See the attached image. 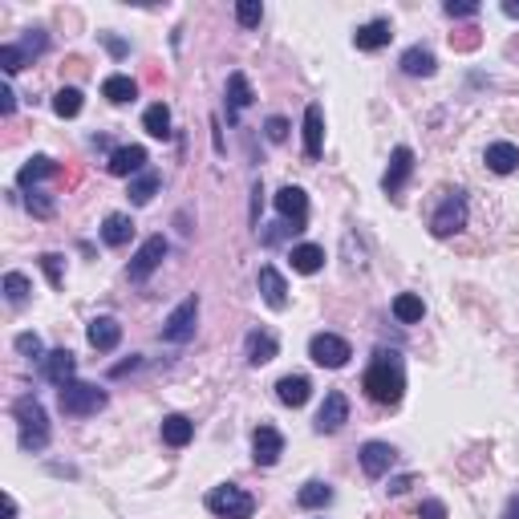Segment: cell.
Returning <instances> with one entry per match:
<instances>
[{
    "instance_id": "obj_43",
    "label": "cell",
    "mask_w": 519,
    "mask_h": 519,
    "mask_svg": "<svg viewBox=\"0 0 519 519\" xmlns=\"http://www.w3.org/2000/svg\"><path fill=\"white\" fill-rule=\"evenodd\" d=\"M479 29H467V33H451V49H459V53H471V49H479Z\"/></svg>"
},
{
    "instance_id": "obj_25",
    "label": "cell",
    "mask_w": 519,
    "mask_h": 519,
    "mask_svg": "<svg viewBox=\"0 0 519 519\" xmlns=\"http://www.w3.org/2000/svg\"><path fill=\"white\" fill-rule=\"evenodd\" d=\"M191 438H195V422H191V418H183V414H167V418H163V443L174 446V451H183Z\"/></svg>"
},
{
    "instance_id": "obj_27",
    "label": "cell",
    "mask_w": 519,
    "mask_h": 519,
    "mask_svg": "<svg viewBox=\"0 0 519 519\" xmlns=\"http://www.w3.org/2000/svg\"><path fill=\"white\" fill-rule=\"evenodd\" d=\"M102 97L106 102H114V106H126V102H135L138 97V81L126 74H110L106 81H102Z\"/></svg>"
},
{
    "instance_id": "obj_38",
    "label": "cell",
    "mask_w": 519,
    "mask_h": 519,
    "mask_svg": "<svg viewBox=\"0 0 519 519\" xmlns=\"http://www.w3.org/2000/svg\"><path fill=\"white\" fill-rule=\"evenodd\" d=\"M49 49V37H45V29H29L25 37H20V53H25V61H33V58H41Z\"/></svg>"
},
{
    "instance_id": "obj_36",
    "label": "cell",
    "mask_w": 519,
    "mask_h": 519,
    "mask_svg": "<svg viewBox=\"0 0 519 519\" xmlns=\"http://www.w3.org/2000/svg\"><path fill=\"white\" fill-rule=\"evenodd\" d=\"M12 345H17L20 357H29V361H45V345H41L37 333H17L12 337Z\"/></svg>"
},
{
    "instance_id": "obj_50",
    "label": "cell",
    "mask_w": 519,
    "mask_h": 519,
    "mask_svg": "<svg viewBox=\"0 0 519 519\" xmlns=\"http://www.w3.org/2000/svg\"><path fill=\"white\" fill-rule=\"evenodd\" d=\"M503 519H519V495H511L507 507H503Z\"/></svg>"
},
{
    "instance_id": "obj_16",
    "label": "cell",
    "mask_w": 519,
    "mask_h": 519,
    "mask_svg": "<svg viewBox=\"0 0 519 519\" xmlns=\"http://www.w3.org/2000/svg\"><path fill=\"white\" fill-rule=\"evenodd\" d=\"M41 374H45V382H53V385L61 390V385L74 382L77 357L69 353V349H53V353H45V361H41Z\"/></svg>"
},
{
    "instance_id": "obj_6",
    "label": "cell",
    "mask_w": 519,
    "mask_h": 519,
    "mask_svg": "<svg viewBox=\"0 0 519 519\" xmlns=\"http://www.w3.org/2000/svg\"><path fill=\"white\" fill-rule=\"evenodd\" d=\"M308 357H313L321 369H341L349 357H353V349H349L345 337H337V333H317L313 341H308Z\"/></svg>"
},
{
    "instance_id": "obj_14",
    "label": "cell",
    "mask_w": 519,
    "mask_h": 519,
    "mask_svg": "<svg viewBox=\"0 0 519 519\" xmlns=\"http://www.w3.org/2000/svg\"><path fill=\"white\" fill-rule=\"evenodd\" d=\"M244 353H248V366H268L272 357L280 353L276 333H268V329H252V333L244 337Z\"/></svg>"
},
{
    "instance_id": "obj_10",
    "label": "cell",
    "mask_w": 519,
    "mask_h": 519,
    "mask_svg": "<svg viewBox=\"0 0 519 519\" xmlns=\"http://www.w3.org/2000/svg\"><path fill=\"white\" fill-rule=\"evenodd\" d=\"M280 454H284V434L276 426H256L252 430V459H256V467H276Z\"/></svg>"
},
{
    "instance_id": "obj_49",
    "label": "cell",
    "mask_w": 519,
    "mask_h": 519,
    "mask_svg": "<svg viewBox=\"0 0 519 519\" xmlns=\"http://www.w3.org/2000/svg\"><path fill=\"white\" fill-rule=\"evenodd\" d=\"M414 487V475H398L394 483H390V495H402V491Z\"/></svg>"
},
{
    "instance_id": "obj_15",
    "label": "cell",
    "mask_w": 519,
    "mask_h": 519,
    "mask_svg": "<svg viewBox=\"0 0 519 519\" xmlns=\"http://www.w3.org/2000/svg\"><path fill=\"white\" fill-rule=\"evenodd\" d=\"M357 459H361V471H366L369 479H382V475L398 462V451L390 443H366Z\"/></svg>"
},
{
    "instance_id": "obj_18",
    "label": "cell",
    "mask_w": 519,
    "mask_h": 519,
    "mask_svg": "<svg viewBox=\"0 0 519 519\" xmlns=\"http://www.w3.org/2000/svg\"><path fill=\"white\" fill-rule=\"evenodd\" d=\"M321 143H325V114H321V106L313 102V106L305 110V159L308 163L321 159Z\"/></svg>"
},
{
    "instance_id": "obj_40",
    "label": "cell",
    "mask_w": 519,
    "mask_h": 519,
    "mask_svg": "<svg viewBox=\"0 0 519 519\" xmlns=\"http://www.w3.org/2000/svg\"><path fill=\"white\" fill-rule=\"evenodd\" d=\"M29 66V61H25V53H20V45H0V69H4V74H20V69Z\"/></svg>"
},
{
    "instance_id": "obj_28",
    "label": "cell",
    "mask_w": 519,
    "mask_h": 519,
    "mask_svg": "<svg viewBox=\"0 0 519 519\" xmlns=\"http://www.w3.org/2000/svg\"><path fill=\"white\" fill-rule=\"evenodd\" d=\"M398 66H402V74H410V77H430L434 69H438V61H434L430 49L410 45V49L402 53V61H398Z\"/></svg>"
},
{
    "instance_id": "obj_2",
    "label": "cell",
    "mask_w": 519,
    "mask_h": 519,
    "mask_svg": "<svg viewBox=\"0 0 519 519\" xmlns=\"http://www.w3.org/2000/svg\"><path fill=\"white\" fill-rule=\"evenodd\" d=\"M12 418H17V430H20V451H29V454L45 451L49 446V414H45V406H41L33 394H25V398L12 402Z\"/></svg>"
},
{
    "instance_id": "obj_41",
    "label": "cell",
    "mask_w": 519,
    "mask_h": 519,
    "mask_svg": "<svg viewBox=\"0 0 519 519\" xmlns=\"http://www.w3.org/2000/svg\"><path fill=\"white\" fill-rule=\"evenodd\" d=\"M25 207H29L37 220H53V212H58V207H53V199H49V195H41V191H29Z\"/></svg>"
},
{
    "instance_id": "obj_26",
    "label": "cell",
    "mask_w": 519,
    "mask_h": 519,
    "mask_svg": "<svg viewBox=\"0 0 519 519\" xmlns=\"http://www.w3.org/2000/svg\"><path fill=\"white\" fill-rule=\"evenodd\" d=\"M102 240L110 244V248H126V244L135 240V220L122 212L106 215V223H102Z\"/></svg>"
},
{
    "instance_id": "obj_5",
    "label": "cell",
    "mask_w": 519,
    "mask_h": 519,
    "mask_svg": "<svg viewBox=\"0 0 519 519\" xmlns=\"http://www.w3.org/2000/svg\"><path fill=\"white\" fill-rule=\"evenodd\" d=\"M462 228H467V195L454 187V191L443 195L438 212L430 215V231L438 240H446V236H454V231H462Z\"/></svg>"
},
{
    "instance_id": "obj_19",
    "label": "cell",
    "mask_w": 519,
    "mask_h": 519,
    "mask_svg": "<svg viewBox=\"0 0 519 519\" xmlns=\"http://www.w3.org/2000/svg\"><path fill=\"white\" fill-rule=\"evenodd\" d=\"M260 297H264V305H268V308H284V305H289V284H284V276H280L272 264H264V268H260Z\"/></svg>"
},
{
    "instance_id": "obj_30",
    "label": "cell",
    "mask_w": 519,
    "mask_h": 519,
    "mask_svg": "<svg viewBox=\"0 0 519 519\" xmlns=\"http://www.w3.org/2000/svg\"><path fill=\"white\" fill-rule=\"evenodd\" d=\"M143 126H146V135H151V138H171V106H167V102L146 106Z\"/></svg>"
},
{
    "instance_id": "obj_4",
    "label": "cell",
    "mask_w": 519,
    "mask_h": 519,
    "mask_svg": "<svg viewBox=\"0 0 519 519\" xmlns=\"http://www.w3.org/2000/svg\"><path fill=\"white\" fill-rule=\"evenodd\" d=\"M207 511H212L215 519H252L256 500H252L244 487H236V483H223V487L207 491Z\"/></svg>"
},
{
    "instance_id": "obj_17",
    "label": "cell",
    "mask_w": 519,
    "mask_h": 519,
    "mask_svg": "<svg viewBox=\"0 0 519 519\" xmlns=\"http://www.w3.org/2000/svg\"><path fill=\"white\" fill-rule=\"evenodd\" d=\"M223 102H228V122H240V114L252 106V102H256V97H252L248 77H244L240 69L228 77V97H223Z\"/></svg>"
},
{
    "instance_id": "obj_46",
    "label": "cell",
    "mask_w": 519,
    "mask_h": 519,
    "mask_svg": "<svg viewBox=\"0 0 519 519\" xmlns=\"http://www.w3.org/2000/svg\"><path fill=\"white\" fill-rule=\"evenodd\" d=\"M418 519H446V503L443 500H426L418 507Z\"/></svg>"
},
{
    "instance_id": "obj_37",
    "label": "cell",
    "mask_w": 519,
    "mask_h": 519,
    "mask_svg": "<svg viewBox=\"0 0 519 519\" xmlns=\"http://www.w3.org/2000/svg\"><path fill=\"white\" fill-rule=\"evenodd\" d=\"M41 268H45L53 289H66V260H61L58 252H45V256H41Z\"/></svg>"
},
{
    "instance_id": "obj_35",
    "label": "cell",
    "mask_w": 519,
    "mask_h": 519,
    "mask_svg": "<svg viewBox=\"0 0 519 519\" xmlns=\"http://www.w3.org/2000/svg\"><path fill=\"white\" fill-rule=\"evenodd\" d=\"M4 297H9V305L12 308H20L25 300H29V292H33V284H29V276H20V272H4Z\"/></svg>"
},
{
    "instance_id": "obj_31",
    "label": "cell",
    "mask_w": 519,
    "mask_h": 519,
    "mask_svg": "<svg viewBox=\"0 0 519 519\" xmlns=\"http://www.w3.org/2000/svg\"><path fill=\"white\" fill-rule=\"evenodd\" d=\"M297 503L305 511H317V507H329V503H333V487H329V483H305V487L297 491Z\"/></svg>"
},
{
    "instance_id": "obj_45",
    "label": "cell",
    "mask_w": 519,
    "mask_h": 519,
    "mask_svg": "<svg viewBox=\"0 0 519 519\" xmlns=\"http://www.w3.org/2000/svg\"><path fill=\"white\" fill-rule=\"evenodd\" d=\"M97 41H102V45H106V49H110V53H114L118 61H122L126 53H130V45H126L122 37H114V33H97Z\"/></svg>"
},
{
    "instance_id": "obj_23",
    "label": "cell",
    "mask_w": 519,
    "mask_h": 519,
    "mask_svg": "<svg viewBox=\"0 0 519 519\" xmlns=\"http://www.w3.org/2000/svg\"><path fill=\"white\" fill-rule=\"evenodd\" d=\"M110 174H138V171H146V151L143 146H118L114 154H110Z\"/></svg>"
},
{
    "instance_id": "obj_12",
    "label": "cell",
    "mask_w": 519,
    "mask_h": 519,
    "mask_svg": "<svg viewBox=\"0 0 519 519\" xmlns=\"http://www.w3.org/2000/svg\"><path fill=\"white\" fill-rule=\"evenodd\" d=\"M345 422H349V398L341 390H333V394H325V402L317 410V434H337Z\"/></svg>"
},
{
    "instance_id": "obj_13",
    "label": "cell",
    "mask_w": 519,
    "mask_h": 519,
    "mask_svg": "<svg viewBox=\"0 0 519 519\" xmlns=\"http://www.w3.org/2000/svg\"><path fill=\"white\" fill-rule=\"evenodd\" d=\"M86 341L97 349V353H114L122 345V325L114 317H94L86 329Z\"/></svg>"
},
{
    "instance_id": "obj_51",
    "label": "cell",
    "mask_w": 519,
    "mask_h": 519,
    "mask_svg": "<svg viewBox=\"0 0 519 519\" xmlns=\"http://www.w3.org/2000/svg\"><path fill=\"white\" fill-rule=\"evenodd\" d=\"M503 12H507L511 20H519V0H503Z\"/></svg>"
},
{
    "instance_id": "obj_9",
    "label": "cell",
    "mask_w": 519,
    "mask_h": 519,
    "mask_svg": "<svg viewBox=\"0 0 519 519\" xmlns=\"http://www.w3.org/2000/svg\"><path fill=\"white\" fill-rule=\"evenodd\" d=\"M410 174H414V151H410V146H394L390 167H385V174H382V191L390 195V199H398V195H402V187L410 183Z\"/></svg>"
},
{
    "instance_id": "obj_7",
    "label": "cell",
    "mask_w": 519,
    "mask_h": 519,
    "mask_svg": "<svg viewBox=\"0 0 519 519\" xmlns=\"http://www.w3.org/2000/svg\"><path fill=\"white\" fill-rule=\"evenodd\" d=\"M195 321H199V297H187L183 305H179L171 317H167L163 341H171V345H187V341L195 337Z\"/></svg>"
},
{
    "instance_id": "obj_8",
    "label": "cell",
    "mask_w": 519,
    "mask_h": 519,
    "mask_svg": "<svg viewBox=\"0 0 519 519\" xmlns=\"http://www.w3.org/2000/svg\"><path fill=\"white\" fill-rule=\"evenodd\" d=\"M167 260V240L163 236H146L143 248L135 252V260H130V268H126V276L135 280V284H143V280L154 276V268Z\"/></svg>"
},
{
    "instance_id": "obj_22",
    "label": "cell",
    "mask_w": 519,
    "mask_h": 519,
    "mask_svg": "<svg viewBox=\"0 0 519 519\" xmlns=\"http://www.w3.org/2000/svg\"><path fill=\"white\" fill-rule=\"evenodd\" d=\"M390 37H394L390 20L377 17V20H369V25H361V29L353 33V45H357V49H366V53H374V49H385V45H390Z\"/></svg>"
},
{
    "instance_id": "obj_29",
    "label": "cell",
    "mask_w": 519,
    "mask_h": 519,
    "mask_svg": "<svg viewBox=\"0 0 519 519\" xmlns=\"http://www.w3.org/2000/svg\"><path fill=\"white\" fill-rule=\"evenodd\" d=\"M292 268L300 272V276H313V272L325 268V248H317V244H300V248H292Z\"/></svg>"
},
{
    "instance_id": "obj_34",
    "label": "cell",
    "mask_w": 519,
    "mask_h": 519,
    "mask_svg": "<svg viewBox=\"0 0 519 519\" xmlns=\"http://www.w3.org/2000/svg\"><path fill=\"white\" fill-rule=\"evenodd\" d=\"M81 106H86V97H81V89L77 86L58 89V97H53V114L58 118H77L81 114Z\"/></svg>"
},
{
    "instance_id": "obj_1",
    "label": "cell",
    "mask_w": 519,
    "mask_h": 519,
    "mask_svg": "<svg viewBox=\"0 0 519 519\" xmlns=\"http://www.w3.org/2000/svg\"><path fill=\"white\" fill-rule=\"evenodd\" d=\"M361 390L377 406H398L406 394V361L398 349H377L369 357V369L361 374Z\"/></svg>"
},
{
    "instance_id": "obj_42",
    "label": "cell",
    "mask_w": 519,
    "mask_h": 519,
    "mask_svg": "<svg viewBox=\"0 0 519 519\" xmlns=\"http://www.w3.org/2000/svg\"><path fill=\"white\" fill-rule=\"evenodd\" d=\"M264 135H268V143H284V138H289V118L272 114L268 122H264Z\"/></svg>"
},
{
    "instance_id": "obj_32",
    "label": "cell",
    "mask_w": 519,
    "mask_h": 519,
    "mask_svg": "<svg viewBox=\"0 0 519 519\" xmlns=\"http://www.w3.org/2000/svg\"><path fill=\"white\" fill-rule=\"evenodd\" d=\"M159 183H163V174H159V171H143L135 183H130V191H126V195H130V203H135V207H146V203L154 199V191H159Z\"/></svg>"
},
{
    "instance_id": "obj_33",
    "label": "cell",
    "mask_w": 519,
    "mask_h": 519,
    "mask_svg": "<svg viewBox=\"0 0 519 519\" xmlns=\"http://www.w3.org/2000/svg\"><path fill=\"white\" fill-rule=\"evenodd\" d=\"M394 317L402 321V325H418V321L426 317L422 297H414V292H402V297H394Z\"/></svg>"
},
{
    "instance_id": "obj_24",
    "label": "cell",
    "mask_w": 519,
    "mask_h": 519,
    "mask_svg": "<svg viewBox=\"0 0 519 519\" xmlns=\"http://www.w3.org/2000/svg\"><path fill=\"white\" fill-rule=\"evenodd\" d=\"M483 163H487L495 174L519 171V146H515V143H491L487 154H483Z\"/></svg>"
},
{
    "instance_id": "obj_20",
    "label": "cell",
    "mask_w": 519,
    "mask_h": 519,
    "mask_svg": "<svg viewBox=\"0 0 519 519\" xmlns=\"http://www.w3.org/2000/svg\"><path fill=\"white\" fill-rule=\"evenodd\" d=\"M276 398L284 406H292V410H300V406L313 398V382H308L305 374H289V377H280L276 382Z\"/></svg>"
},
{
    "instance_id": "obj_44",
    "label": "cell",
    "mask_w": 519,
    "mask_h": 519,
    "mask_svg": "<svg viewBox=\"0 0 519 519\" xmlns=\"http://www.w3.org/2000/svg\"><path fill=\"white\" fill-rule=\"evenodd\" d=\"M443 12L459 20V17H475V12H479V4H475V0H446Z\"/></svg>"
},
{
    "instance_id": "obj_11",
    "label": "cell",
    "mask_w": 519,
    "mask_h": 519,
    "mask_svg": "<svg viewBox=\"0 0 519 519\" xmlns=\"http://www.w3.org/2000/svg\"><path fill=\"white\" fill-rule=\"evenodd\" d=\"M276 212H280V220L289 223L292 231H305V223H308V195L300 191V187H280V191H276Z\"/></svg>"
},
{
    "instance_id": "obj_47",
    "label": "cell",
    "mask_w": 519,
    "mask_h": 519,
    "mask_svg": "<svg viewBox=\"0 0 519 519\" xmlns=\"http://www.w3.org/2000/svg\"><path fill=\"white\" fill-rule=\"evenodd\" d=\"M12 110H17V94H12L9 86H0V114L12 118Z\"/></svg>"
},
{
    "instance_id": "obj_48",
    "label": "cell",
    "mask_w": 519,
    "mask_h": 519,
    "mask_svg": "<svg viewBox=\"0 0 519 519\" xmlns=\"http://www.w3.org/2000/svg\"><path fill=\"white\" fill-rule=\"evenodd\" d=\"M138 366H143V357H130V361H122V366H114V369H110V377H126L130 369H138Z\"/></svg>"
},
{
    "instance_id": "obj_3",
    "label": "cell",
    "mask_w": 519,
    "mask_h": 519,
    "mask_svg": "<svg viewBox=\"0 0 519 519\" xmlns=\"http://www.w3.org/2000/svg\"><path fill=\"white\" fill-rule=\"evenodd\" d=\"M58 402H61V414H69V418H89V414L106 410V390H97V385L89 382H69L58 390Z\"/></svg>"
},
{
    "instance_id": "obj_39",
    "label": "cell",
    "mask_w": 519,
    "mask_h": 519,
    "mask_svg": "<svg viewBox=\"0 0 519 519\" xmlns=\"http://www.w3.org/2000/svg\"><path fill=\"white\" fill-rule=\"evenodd\" d=\"M236 20H240L244 29H256L260 20H264V4L260 0H240L236 4Z\"/></svg>"
},
{
    "instance_id": "obj_21",
    "label": "cell",
    "mask_w": 519,
    "mask_h": 519,
    "mask_svg": "<svg viewBox=\"0 0 519 519\" xmlns=\"http://www.w3.org/2000/svg\"><path fill=\"white\" fill-rule=\"evenodd\" d=\"M58 171H61V167L53 163L49 154H33L29 163L17 171V187H25V191H37L41 179H49V174H58Z\"/></svg>"
}]
</instances>
